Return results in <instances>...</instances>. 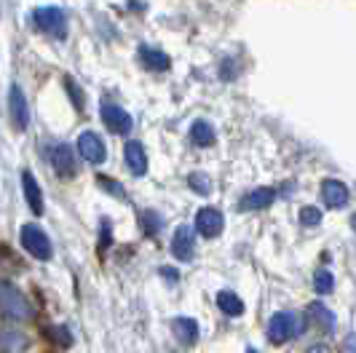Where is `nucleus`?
I'll return each instance as SVG.
<instances>
[{
    "mask_svg": "<svg viewBox=\"0 0 356 353\" xmlns=\"http://www.w3.org/2000/svg\"><path fill=\"white\" fill-rule=\"evenodd\" d=\"M65 88H67V94L72 97V105H75V110L81 113V110H83V91L78 88V83H75L72 78H65Z\"/></svg>",
    "mask_w": 356,
    "mask_h": 353,
    "instance_id": "obj_24",
    "label": "nucleus"
},
{
    "mask_svg": "<svg viewBox=\"0 0 356 353\" xmlns=\"http://www.w3.org/2000/svg\"><path fill=\"white\" fill-rule=\"evenodd\" d=\"M222 225H225V217H222L220 209H214V206H204V209H198L196 230L204 236V238H214V236H220V233H222Z\"/></svg>",
    "mask_w": 356,
    "mask_h": 353,
    "instance_id": "obj_8",
    "label": "nucleus"
},
{
    "mask_svg": "<svg viewBox=\"0 0 356 353\" xmlns=\"http://www.w3.org/2000/svg\"><path fill=\"white\" fill-rule=\"evenodd\" d=\"M217 308L225 316H241L244 313V302H241L238 295H233V292H220L217 295Z\"/></svg>",
    "mask_w": 356,
    "mask_h": 353,
    "instance_id": "obj_19",
    "label": "nucleus"
},
{
    "mask_svg": "<svg viewBox=\"0 0 356 353\" xmlns=\"http://www.w3.org/2000/svg\"><path fill=\"white\" fill-rule=\"evenodd\" d=\"M193 252H196V233L188 225H179L175 230V238H172V254L182 260V263H191L193 260Z\"/></svg>",
    "mask_w": 356,
    "mask_h": 353,
    "instance_id": "obj_9",
    "label": "nucleus"
},
{
    "mask_svg": "<svg viewBox=\"0 0 356 353\" xmlns=\"http://www.w3.org/2000/svg\"><path fill=\"white\" fill-rule=\"evenodd\" d=\"M332 286H335V279H332V273L330 270H316V276H314V289L319 292V295H330L332 292Z\"/></svg>",
    "mask_w": 356,
    "mask_h": 353,
    "instance_id": "obj_21",
    "label": "nucleus"
},
{
    "mask_svg": "<svg viewBox=\"0 0 356 353\" xmlns=\"http://www.w3.org/2000/svg\"><path fill=\"white\" fill-rule=\"evenodd\" d=\"M8 115L17 131H24L30 126V110H27V97L22 94V88L14 83L8 91Z\"/></svg>",
    "mask_w": 356,
    "mask_h": 353,
    "instance_id": "obj_6",
    "label": "nucleus"
},
{
    "mask_svg": "<svg viewBox=\"0 0 356 353\" xmlns=\"http://www.w3.org/2000/svg\"><path fill=\"white\" fill-rule=\"evenodd\" d=\"M140 222H143V228L147 236H159V230L163 228V220H161L153 209H145V212L140 214Z\"/></svg>",
    "mask_w": 356,
    "mask_h": 353,
    "instance_id": "obj_20",
    "label": "nucleus"
},
{
    "mask_svg": "<svg viewBox=\"0 0 356 353\" xmlns=\"http://www.w3.org/2000/svg\"><path fill=\"white\" fill-rule=\"evenodd\" d=\"M0 345L8 348V351H22L24 348V337L19 335V332H3L0 335Z\"/></svg>",
    "mask_w": 356,
    "mask_h": 353,
    "instance_id": "obj_23",
    "label": "nucleus"
},
{
    "mask_svg": "<svg viewBox=\"0 0 356 353\" xmlns=\"http://www.w3.org/2000/svg\"><path fill=\"white\" fill-rule=\"evenodd\" d=\"M273 198H276V190H273V188H257V190H252L250 195L241 198V209H247V212L266 209V206L273 204Z\"/></svg>",
    "mask_w": 356,
    "mask_h": 353,
    "instance_id": "obj_14",
    "label": "nucleus"
},
{
    "mask_svg": "<svg viewBox=\"0 0 356 353\" xmlns=\"http://www.w3.org/2000/svg\"><path fill=\"white\" fill-rule=\"evenodd\" d=\"M19 233H22V247L27 249L35 260H51V241L38 225H24Z\"/></svg>",
    "mask_w": 356,
    "mask_h": 353,
    "instance_id": "obj_4",
    "label": "nucleus"
},
{
    "mask_svg": "<svg viewBox=\"0 0 356 353\" xmlns=\"http://www.w3.org/2000/svg\"><path fill=\"white\" fill-rule=\"evenodd\" d=\"M300 222H303L305 228H311V225H319L321 222V212L316 206H303L300 209Z\"/></svg>",
    "mask_w": 356,
    "mask_h": 353,
    "instance_id": "obj_25",
    "label": "nucleus"
},
{
    "mask_svg": "<svg viewBox=\"0 0 356 353\" xmlns=\"http://www.w3.org/2000/svg\"><path fill=\"white\" fill-rule=\"evenodd\" d=\"M191 140L196 142L198 147H212L214 140H217V134H214V129L209 121H196V124L191 126Z\"/></svg>",
    "mask_w": 356,
    "mask_h": 353,
    "instance_id": "obj_18",
    "label": "nucleus"
},
{
    "mask_svg": "<svg viewBox=\"0 0 356 353\" xmlns=\"http://www.w3.org/2000/svg\"><path fill=\"white\" fill-rule=\"evenodd\" d=\"M140 59H143V65L147 70H169V56L163 51H156V49H150V46H143L140 49Z\"/></svg>",
    "mask_w": 356,
    "mask_h": 353,
    "instance_id": "obj_17",
    "label": "nucleus"
},
{
    "mask_svg": "<svg viewBox=\"0 0 356 353\" xmlns=\"http://www.w3.org/2000/svg\"><path fill=\"white\" fill-rule=\"evenodd\" d=\"M22 190H24V201H27V206H30V212L33 214H43V193H40V185H38V179L33 172H22Z\"/></svg>",
    "mask_w": 356,
    "mask_h": 353,
    "instance_id": "obj_10",
    "label": "nucleus"
},
{
    "mask_svg": "<svg viewBox=\"0 0 356 353\" xmlns=\"http://www.w3.org/2000/svg\"><path fill=\"white\" fill-rule=\"evenodd\" d=\"M35 24L43 30V33H49L54 38H62L67 35V19H65V11L62 8H56V6H43V8H35Z\"/></svg>",
    "mask_w": 356,
    "mask_h": 353,
    "instance_id": "obj_2",
    "label": "nucleus"
},
{
    "mask_svg": "<svg viewBox=\"0 0 356 353\" xmlns=\"http://www.w3.org/2000/svg\"><path fill=\"white\" fill-rule=\"evenodd\" d=\"M0 308H3L6 316L17 318V321H24V318L33 316V308H30L27 297L14 286H0Z\"/></svg>",
    "mask_w": 356,
    "mask_h": 353,
    "instance_id": "obj_3",
    "label": "nucleus"
},
{
    "mask_svg": "<svg viewBox=\"0 0 356 353\" xmlns=\"http://www.w3.org/2000/svg\"><path fill=\"white\" fill-rule=\"evenodd\" d=\"M351 228H354V233H356V214L351 217Z\"/></svg>",
    "mask_w": 356,
    "mask_h": 353,
    "instance_id": "obj_29",
    "label": "nucleus"
},
{
    "mask_svg": "<svg viewBox=\"0 0 356 353\" xmlns=\"http://www.w3.org/2000/svg\"><path fill=\"white\" fill-rule=\"evenodd\" d=\"M247 353H257V351H254V348H250V351H247Z\"/></svg>",
    "mask_w": 356,
    "mask_h": 353,
    "instance_id": "obj_30",
    "label": "nucleus"
},
{
    "mask_svg": "<svg viewBox=\"0 0 356 353\" xmlns=\"http://www.w3.org/2000/svg\"><path fill=\"white\" fill-rule=\"evenodd\" d=\"M78 153H81V158L91 163V166H99L102 161L107 158V150L102 140L94 134V131H83L81 137H78Z\"/></svg>",
    "mask_w": 356,
    "mask_h": 353,
    "instance_id": "obj_7",
    "label": "nucleus"
},
{
    "mask_svg": "<svg viewBox=\"0 0 356 353\" xmlns=\"http://www.w3.org/2000/svg\"><path fill=\"white\" fill-rule=\"evenodd\" d=\"M97 182H99V185H102V188H105L110 195H115V198H121V201L126 198L124 188H121L118 182H113V179H107V176H97Z\"/></svg>",
    "mask_w": 356,
    "mask_h": 353,
    "instance_id": "obj_26",
    "label": "nucleus"
},
{
    "mask_svg": "<svg viewBox=\"0 0 356 353\" xmlns=\"http://www.w3.org/2000/svg\"><path fill=\"white\" fill-rule=\"evenodd\" d=\"M308 316L314 318V324L319 329H324V332H332L335 329V313L327 305H321V302H311L308 305Z\"/></svg>",
    "mask_w": 356,
    "mask_h": 353,
    "instance_id": "obj_15",
    "label": "nucleus"
},
{
    "mask_svg": "<svg viewBox=\"0 0 356 353\" xmlns=\"http://www.w3.org/2000/svg\"><path fill=\"white\" fill-rule=\"evenodd\" d=\"M124 158H126V166H129L131 174L145 176V172H147V156H145V147L140 145V142H126Z\"/></svg>",
    "mask_w": 356,
    "mask_h": 353,
    "instance_id": "obj_13",
    "label": "nucleus"
},
{
    "mask_svg": "<svg viewBox=\"0 0 356 353\" xmlns=\"http://www.w3.org/2000/svg\"><path fill=\"white\" fill-rule=\"evenodd\" d=\"M348 188L338 182V179H324L321 182V198H324V204L330 206V209H343L346 204H348Z\"/></svg>",
    "mask_w": 356,
    "mask_h": 353,
    "instance_id": "obj_11",
    "label": "nucleus"
},
{
    "mask_svg": "<svg viewBox=\"0 0 356 353\" xmlns=\"http://www.w3.org/2000/svg\"><path fill=\"white\" fill-rule=\"evenodd\" d=\"M305 329V321L298 313H273V318L268 321V340L273 343V345H282L286 340H295V337H300Z\"/></svg>",
    "mask_w": 356,
    "mask_h": 353,
    "instance_id": "obj_1",
    "label": "nucleus"
},
{
    "mask_svg": "<svg viewBox=\"0 0 356 353\" xmlns=\"http://www.w3.org/2000/svg\"><path fill=\"white\" fill-rule=\"evenodd\" d=\"M51 166L59 176L75 174V156H72L70 145H54L51 150Z\"/></svg>",
    "mask_w": 356,
    "mask_h": 353,
    "instance_id": "obj_12",
    "label": "nucleus"
},
{
    "mask_svg": "<svg viewBox=\"0 0 356 353\" xmlns=\"http://www.w3.org/2000/svg\"><path fill=\"white\" fill-rule=\"evenodd\" d=\"M188 182H191V188H193L196 193H201V195L212 193V179H209L207 174H191L188 176Z\"/></svg>",
    "mask_w": 356,
    "mask_h": 353,
    "instance_id": "obj_22",
    "label": "nucleus"
},
{
    "mask_svg": "<svg viewBox=\"0 0 356 353\" xmlns=\"http://www.w3.org/2000/svg\"><path fill=\"white\" fill-rule=\"evenodd\" d=\"M308 353H332V351H330V348H324V345H314Z\"/></svg>",
    "mask_w": 356,
    "mask_h": 353,
    "instance_id": "obj_28",
    "label": "nucleus"
},
{
    "mask_svg": "<svg viewBox=\"0 0 356 353\" xmlns=\"http://www.w3.org/2000/svg\"><path fill=\"white\" fill-rule=\"evenodd\" d=\"M102 121H105V126L113 131V134H129L131 131V126H134V121H131V115L126 113L124 107L113 105L110 99H105L102 102Z\"/></svg>",
    "mask_w": 356,
    "mask_h": 353,
    "instance_id": "obj_5",
    "label": "nucleus"
},
{
    "mask_svg": "<svg viewBox=\"0 0 356 353\" xmlns=\"http://www.w3.org/2000/svg\"><path fill=\"white\" fill-rule=\"evenodd\" d=\"M161 276H163L166 281H172V284H175L179 279V273L175 270V268H161Z\"/></svg>",
    "mask_w": 356,
    "mask_h": 353,
    "instance_id": "obj_27",
    "label": "nucleus"
},
{
    "mask_svg": "<svg viewBox=\"0 0 356 353\" xmlns=\"http://www.w3.org/2000/svg\"><path fill=\"white\" fill-rule=\"evenodd\" d=\"M175 335H177L179 343H185V345H193L198 340V324L193 321V318H188V316H179L175 318Z\"/></svg>",
    "mask_w": 356,
    "mask_h": 353,
    "instance_id": "obj_16",
    "label": "nucleus"
}]
</instances>
